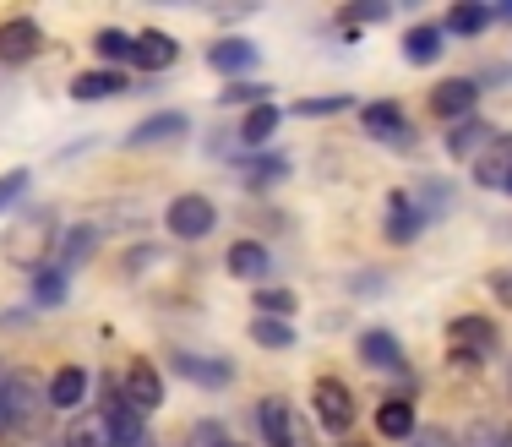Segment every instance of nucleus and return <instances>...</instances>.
<instances>
[{"label":"nucleus","mask_w":512,"mask_h":447,"mask_svg":"<svg viewBox=\"0 0 512 447\" xmlns=\"http://www.w3.org/2000/svg\"><path fill=\"white\" fill-rule=\"evenodd\" d=\"M491 17H496L491 6H469V0H458V6L447 11L442 33H458V39H480V33L491 28Z\"/></svg>","instance_id":"393cba45"},{"label":"nucleus","mask_w":512,"mask_h":447,"mask_svg":"<svg viewBox=\"0 0 512 447\" xmlns=\"http://www.w3.org/2000/svg\"><path fill=\"white\" fill-rule=\"evenodd\" d=\"M224 104H251L256 110V104H267V88L262 82H235V88H224Z\"/></svg>","instance_id":"c9c22d12"},{"label":"nucleus","mask_w":512,"mask_h":447,"mask_svg":"<svg viewBox=\"0 0 512 447\" xmlns=\"http://www.w3.org/2000/svg\"><path fill=\"white\" fill-rule=\"evenodd\" d=\"M442 22H420V28H409L404 33V60L409 66H431L436 55H442Z\"/></svg>","instance_id":"b1692460"},{"label":"nucleus","mask_w":512,"mask_h":447,"mask_svg":"<svg viewBox=\"0 0 512 447\" xmlns=\"http://www.w3.org/2000/svg\"><path fill=\"white\" fill-rule=\"evenodd\" d=\"M447 349H453L458 366H485L502 349V333H496L491 317H453L447 322Z\"/></svg>","instance_id":"7ed1b4c3"},{"label":"nucleus","mask_w":512,"mask_h":447,"mask_svg":"<svg viewBox=\"0 0 512 447\" xmlns=\"http://www.w3.org/2000/svg\"><path fill=\"white\" fill-rule=\"evenodd\" d=\"M251 338L267 349H289L295 344V328H289V322H273V317H251Z\"/></svg>","instance_id":"2f4dec72"},{"label":"nucleus","mask_w":512,"mask_h":447,"mask_svg":"<svg viewBox=\"0 0 512 447\" xmlns=\"http://www.w3.org/2000/svg\"><path fill=\"white\" fill-rule=\"evenodd\" d=\"M39 44H44V33H39V22H33V17L0 22V60H6V66L33 60V55H39Z\"/></svg>","instance_id":"ddd939ff"},{"label":"nucleus","mask_w":512,"mask_h":447,"mask_svg":"<svg viewBox=\"0 0 512 447\" xmlns=\"http://www.w3.org/2000/svg\"><path fill=\"white\" fill-rule=\"evenodd\" d=\"M175 60H180V44L169 39V33H158V28L137 33V60H131V66H142V71H164V66H175Z\"/></svg>","instance_id":"412c9836"},{"label":"nucleus","mask_w":512,"mask_h":447,"mask_svg":"<svg viewBox=\"0 0 512 447\" xmlns=\"http://www.w3.org/2000/svg\"><path fill=\"white\" fill-rule=\"evenodd\" d=\"M507 197H512V180H507Z\"/></svg>","instance_id":"a18cd8bd"},{"label":"nucleus","mask_w":512,"mask_h":447,"mask_svg":"<svg viewBox=\"0 0 512 447\" xmlns=\"http://www.w3.org/2000/svg\"><path fill=\"white\" fill-rule=\"evenodd\" d=\"M507 388H512V371H507Z\"/></svg>","instance_id":"49530a36"},{"label":"nucleus","mask_w":512,"mask_h":447,"mask_svg":"<svg viewBox=\"0 0 512 447\" xmlns=\"http://www.w3.org/2000/svg\"><path fill=\"white\" fill-rule=\"evenodd\" d=\"M88 388H93V377L82 366H60L50 382H44V393H50V409H77L82 398H88Z\"/></svg>","instance_id":"a211bd4d"},{"label":"nucleus","mask_w":512,"mask_h":447,"mask_svg":"<svg viewBox=\"0 0 512 447\" xmlns=\"http://www.w3.org/2000/svg\"><path fill=\"white\" fill-rule=\"evenodd\" d=\"M256 317H273V322H284L289 311H295V295H289V289H256Z\"/></svg>","instance_id":"473e14b6"},{"label":"nucleus","mask_w":512,"mask_h":447,"mask_svg":"<svg viewBox=\"0 0 512 447\" xmlns=\"http://www.w3.org/2000/svg\"><path fill=\"white\" fill-rule=\"evenodd\" d=\"M360 126L365 131H371V137L376 142H398V148H409V120H404V110H398V104L393 99H387V104H365V110H360Z\"/></svg>","instance_id":"4468645a"},{"label":"nucleus","mask_w":512,"mask_h":447,"mask_svg":"<svg viewBox=\"0 0 512 447\" xmlns=\"http://www.w3.org/2000/svg\"><path fill=\"white\" fill-rule=\"evenodd\" d=\"M360 360H365V366H376V371H404V349H398V338L387 328L360 333Z\"/></svg>","instance_id":"6ab92c4d"},{"label":"nucleus","mask_w":512,"mask_h":447,"mask_svg":"<svg viewBox=\"0 0 512 447\" xmlns=\"http://www.w3.org/2000/svg\"><path fill=\"white\" fill-rule=\"evenodd\" d=\"M409 202H414V213H420L425 224H436V219H447V208H453V191H447L442 180H425Z\"/></svg>","instance_id":"bb28decb"},{"label":"nucleus","mask_w":512,"mask_h":447,"mask_svg":"<svg viewBox=\"0 0 512 447\" xmlns=\"http://www.w3.org/2000/svg\"><path fill=\"white\" fill-rule=\"evenodd\" d=\"M420 229H425V219L414 213L409 191H387V202H382V235L393 240V246H409V240H420Z\"/></svg>","instance_id":"1a4fd4ad"},{"label":"nucleus","mask_w":512,"mask_h":447,"mask_svg":"<svg viewBox=\"0 0 512 447\" xmlns=\"http://www.w3.org/2000/svg\"><path fill=\"white\" fill-rule=\"evenodd\" d=\"M491 295H496V306H507V311H512V262L491 273Z\"/></svg>","instance_id":"ea45409f"},{"label":"nucleus","mask_w":512,"mask_h":447,"mask_svg":"<svg viewBox=\"0 0 512 447\" xmlns=\"http://www.w3.org/2000/svg\"><path fill=\"white\" fill-rule=\"evenodd\" d=\"M393 17V6L387 0H365V6H349L344 11V22H387Z\"/></svg>","instance_id":"e433bc0d"},{"label":"nucleus","mask_w":512,"mask_h":447,"mask_svg":"<svg viewBox=\"0 0 512 447\" xmlns=\"http://www.w3.org/2000/svg\"><path fill=\"white\" fill-rule=\"evenodd\" d=\"M50 409V393L39 388L33 371H11L6 393H0V431H17V437H39V420Z\"/></svg>","instance_id":"f257e3e1"},{"label":"nucleus","mask_w":512,"mask_h":447,"mask_svg":"<svg viewBox=\"0 0 512 447\" xmlns=\"http://www.w3.org/2000/svg\"><path fill=\"white\" fill-rule=\"evenodd\" d=\"M344 447H349V442H344Z\"/></svg>","instance_id":"de8ad7c7"},{"label":"nucleus","mask_w":512,"mask_h":447,"mask_svg":"<svg viewBox=\"0 0 512 447\" xmlns=\"http://www.w3.org/2000/svg\"><path fill=\"white\" fill-rule=\"evenodd\" d=\"M262 437H267V447H316L306 420H300L284 398H267L262 404Z\"/></svg>","instance_id":"39448f33"},{"label":"nucleus","mask_w":512,"mask_h":447,"mask_svg":"<svg viewBox=\"0 0 512 447\" xmlns=\"http://www.w3.org/2000/svg\"><path fill=\"white\" fill-rule=\"evenodd\" d=\"M60 300H66V273L50 262V268L33 273V306H60Z\"/></svg>","instance_id":"c756f323"},{"label":"nucleus","mask_w":512,"mask_h":447,"mask_svg":"<svg viewBox=\"0 0 512 447\" xmlns=\"http://www.w3.org/2000/svg\"><path fill=\"white\" fill-rule=\"evenodd\" d=\"M164 224H169V235H175V240H202V235H213L218 208H213V197H202V191H186V197L169 202Z\"/></svg>","instance_id":"20e7f679"},{"label":"nucleus","mask_w":512,"mask_h":447,"mask_svg":"<svg viewBox=\"0 0 512 447\" xmlns=\"http://www.w3.org/2000/svg\"><path fill=\"white\" fill-rule=\"evenodd\" d=\"M273 131H278V110H273V104H256V110L240 120V142H246V148H262Z\"/></svg>","instance_id":"c85d7f7f"},{"label":"nucleus","mask_w":512,"mask_h":447,"mask_svg":"<svg viewBox=\"0 0 512 447\" xmlns=\"http://www.w3.org/2000/svg\"><path fill=\"white\" fill-rule=\"evenodd\" d=\"M60 447H115V442H109L104 426H88V420H82V426L66 431V442H60Z\"/></svg>","instance_id":"f704fd0d"},{"label":"nucleus","mask_w":512,"mask_h":447,"mask_svg":"<svg viewBox=\"0 0 512 447\" xmlns=\"http://www.w3.org/2000/svg\"><path fill=\"white\" fill-rule=\"evenodd\" d=\"M22 191H28V169H11V175H0V208H11Z\"/></svg>","instance_id":"4c0bfd02"},{"label":"nucleus","mask_w":512,"mask_h":447,"mask_svg":"<svg viewBox=\"0 0 512 447\" xmlns=\"http://www.w3.org/2000/svg\"><path fill=\"white\" fill-rule=\"evenodd\" d=\"M229 273H235V279H267V268H273V262H267V246L262 240H235V246H229Z\"/></svg>","instance_id":"5701e85b"},{"label":"nucleus","mask_w":512,"mask_h":447,"mask_svg":"<svg viewBox=\"0 0 512 447\" xmlns=\"http://www.w3.org/2000/svg\"><path fill=\"white\" fill-rule=\"evenodd\" d=\"M169 371L197 382V388H229V382H235V366H229V360H202V355H191V349H175V355H169Z\"/></svg>","instance_id":"6e6552de"},{"label":"nucleus","mask_w":512,"mask_h":447,"mask_svg":"<svg viewBox=\"0 0 512 447\" xmlns=\"http://www.w3.org/2000/svg\"><path fill=\"white\" fill-rule=\"evenodd\" d=\"M218 447H240V442H218Z\"/></svg>","instance_id":"37998d69"},{"label":"nucleus","mask_w":512,"mask_h":447,"mask_svg":"<svg viewBox=\"0 0 512 447\" xmlns=\"http://www.w3.org/2000/svg\"><path fill=\"white\" fill-rule=\"evenodd\" d=\"M414 404L404 393L398 398H382V404H376V437H387V442H409L414 437Z\"/></svg>","instance_id":"dca6fc26"},{"label":"nucleus","mask_w":512,"mask_h":447,"mask_svg":"<svg viewBox=\"0 0 512 447\" xmlns=\"http://www.w3.org/2000/svg\"><path fill=\"white\" fill-rule=\"evenodd\" d=\"M344 110H349V93H333V99H300V104H295V115H306V120L344 115Z\"/></svg>","instance_id":"72a5a7b5"},{"label":"nucleus","mask_w":512,"mask_h":447,"mask_svg":"<svg viewBox=\"0 0 512 447\" xmlns=\"http://www.w3.org/2000/svg\"><path fill=\"white\" fill-rule=\"evenodd\" d=\"M463 447H502V431H496V426H474Z\"/></svg>","instance_id":"a19ab883"},{"label":"nucleus","mask_w":512,"mask_h":447,"mask_svg":"<svg viewBox=\"0 0 512 447\" xmlns=\"http://www.w3.org/2000/svg\"><path fill=\"white\" fill-rule=\"evenodd\" d=\"M180 131H186V115H180V110L148 115L137 131H126V148H153V142H175Z\"/></svg>","instance_id":"aec40b11"},{"label":"nucleus","mask_w":512,"mask_h":447,"mask_svg":"<svg viewBox=\"0 0 512 447\" xmlns=\"http://www.w3.org/2000/svg\"><path fill=\"white\" fill-rule=\"evenodd\" d=\"M120 388H126L120 398H126L137 415H148V409L164 404V382H158V371L148 366V360H131V366H126V382H120Z\"/></svg>","instance_id":"f8f14e48"},{"label":"nucleus","mask_w":512,"mask_h":447,"mask_svg":"<svg viewBox=\"0 0 512 447\" xmlns=\"http://www.w3.org/2000/svg\"><path fill=\"white\" fill-rule=\"evenodd\" d=\"M474 99H480V82L474 77H447L442 88L431 93V115H442V120H469L474 115Z\"/></svg>","instance_id":"9d476101"},{"label":"nucleus","mask_w":512,"mask_h":447,"mask_svg":"<svg viewBox=\"0 0 512 447\" xmlns=\"http://www.w3.org/2000/svg\"><path fill=\"white\" fill-rule=\"evenodd\" d=\"M491 137H496V126H491V120L469 115V120H458V126L447 131V153H453V159H463V164H474L485 148H491Z\"/></svg>","instance_id":"2eb2a0df"},{"label":"nucleus","mask_w":512,"mask_h":447,"mask_svg":"<svg viewBox=\"0 0 512 447\" xmlns=\"http://www.w3.org/2000/svg\"><path fill=\"white\" fill-rule=\"evenodd\" d=\"M93 50H99V60H109V66H120V60H137V39L131 33H120V28H99L93 33Z\"/></svg>","instance_id":"cd10ccee"},{"label":"nucleus","mask_w":512,"mask_h":447,"mask_svg":"<svg viewBox=\"0 0 512 447\" xmlns=\"http://www.w3.org/2000/svg\"><path fill=\"white\" fill-rule=\"evenodd\" d=\"M409 447H458V437H453V431H442V426H431V431H414Z\"/></svg>","instance_id":"58836bf2"},{"label":"nucleus","mask_w":512,"mask_h":447,"mask_svg":"<svg viewBox=\"0 0 512 447\" xmlns=\"http://www.w3.org/2000/svg\"><path fill=\"white\" fill-rule=\"evenodd\" d=\"M39 447H60V442H39Z\"/></svg>","instance_id":"c03bdc74"},{"label":"nucleus","mask_w":512,"mask_h":447,"mask_svg":"<svg viewBox=\"0 0 512 447\" xmlns=\"http://www.w3.org/2000/svg\"><path fill=\"white\" fill-rule=\"evenodd\" d=\"M207 66L240 77V71L256 66V44H246V39H218V44H207Z\"/></svg>","instance_id":"4be33fe9"},{"label":"nucleus","mask_w":512,"mask_h":447,"mask_svg":"<svg viewBox=\"0 0 512 447\" xmlns=\"http://www.w3.org/2000/svg\"><path fill=\"white\" fill-rule=\"evenodd\" d=\"M507 180H512V137H502L496 131L491 137V148L474 159V186H485V191H507Z\"/></svg>","instance_id":"9b49d317"},{"label":"nucleus","mask_w":512,"mask_h":447,"mask_svg":"<svg viewBox=\"0 0 512 447\" xmlns=\"http://www.w3.org/2000/svg\"><path fill=\"white\" fill-rule=\"evenodd\" d=\"M93 246H99V229H71V235L55 246V268H60V273L82 268V262L93 257Z\"/></svg>","instance_id":"a878e982"},{"label":"nucleus","mask_w":512,"mask_h":447,"mask_svg":"<svg viewBox=\"0 0 512 447\" xmlns=\"http://www.w3.org/2000/svg\"><path fill=\"white\" fill-rule=\"evenodd\" d=\"M502 447H512V431H502Z\"/></svg>","instance_id":"79ce46f5"},{"label":"nucleus","mask_w":512,"mask_h":447,"mask_svg":"<svg viewBox=\"0 0 512 447\" xmlns=\"http://www.w3.org/2000/svg\"><path fill=\"white\" fill-rule=\"evenodd\" d=\"M104 431H109V442H115V447H148V426H142V415L120 393L104 398Z\"/></svg>","instance_id":"0eeeda50"},{"label":"nucleus","mask_w":512,"mask_h":447,"mask_svg":"<svg viewBox=\"0 0 512 447\" xmlns=\"http://www.w3.org/2000/svg\"><path fill=\"white\" fill-rule=\"evenodd\" d=\"M115 93H131L126 71H82V77L71 82V99L77 104H99V99H115Z\"/></svg>","instance_id":"f3484780"},{"label":"nucleus","mask_w":512,"mask_h":447,"mask_svg":"<svg viewBox=\"0 0 512 447\" xmlns=\"http://www.w3.org/2000/svg\"><path fill=\"white\" fill-rule=\"evenodd\" d=\"M240 175H246V186H273V180L289 175V159H278V153H267V159H246V164H240Z\"/></svg>","instance_id":"7c9ffc66"},{"label":"nucleus","mask_w":512,"mask_h":447,"mask_svg":"<svg viewBox=\"0 0 512 447\" xmlns=\"http://www.w3.org/2000/svg\"><path fill=\"white\" fill-rule=\"evenodd\" d=\"M6 262L39 273L55 262V213H22L6 235Z\"/></svg>","instance_id":"f03ea898"},{"label":"nucleus","mask_w":512,"mask_h":447,"mask_svg":"<svg viewBox=\"0 0 512 447\" xmlns=\"http://www.w3.org/2000/svg\"><path fill=\"white\" fill-rule=\"evenodd\" d=\"M316 420H322L333 437H349V426H355V398H349L344 382H333V377H322L316 382Z\"/></svg>","instance_id":"423d86ee"}]
</instances>
